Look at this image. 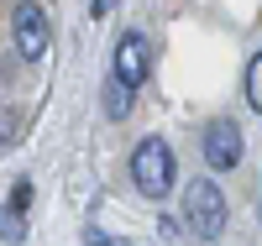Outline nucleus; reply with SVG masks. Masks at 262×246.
<instances>
[{
    "label": "nucleus",
    "mask_w": 262,
    "mask_h": 246,
    "mask_svg": "<svg viewBox=\"0 0 262 246\" xmlns=\"http://www.w3.org/2000/svg\"><path fill=\"white\" fill-rule=\"evenodd\" d=\"M173 173H179V163H173V147L163 137H147L137 152H131V184H137L147 199H163L173 189Z\"/></svg>",
    "instance_id": "1"
},
{
    "label": "nucleus",
    "mask_w": 262,
    "mask_h": 246,
    "mask_svg": "<svg viewBox=\"0 0 262 246\" xmlns=\"http://www.w3.org/2000/svg\"><path fill=\"white\" fill-rule=\"evenodd\" d=\"M147 69H152V48H147V37H142V32H126V37L116 42V74H111V79H121V84L137 89V84L147 79Z\"/></svg>",
    "instance_id": "5"
},
{
    "label": "nucleus",
    "mask_w": 262,
    "mask_h": 246,
    "mask_svg": "<svg viewBox=\"0 0 262 246\" xmlns=\"http://www.w3.org/2000/svg\"><path fill=\"white\" fill-rule=\"evenodd\" d=\"M200 152H205V168L215 173H231L236 163H242V126L236 121H210L205 126V137H200Z\"/></svg>",
    "instance_id": "4"
},
{
    "label": "nucleus",
    "mask_w": 262,
    "mask_h": 246,
    "mask_svg": "<svg viewBox=\"0 0 262 246\" xmlns=\"http://www.w3.org/2000/svg\"><path fill=\"white\" fill-rule=\"evenodd\" d=\"M84 246H126V241H116V236H105V231L90 226V231H84Z\"/></svg>",
    "instance_id": "9"
},
{
    "label": "nucleus",
    "mask_w": 262,
    "mask_h": 246,
    "mask_svg": "<svg viewBox=\"0 0 262 246\" xmlns=\"http://www.w3.org/2000/svg\"><path fill=\"white\" fill-rule=\"evenodd\" d=\"M11 205H16V210H27V205H32V184H16V194H11Z\"/></svg>",
    "instance_id": "10"
},
{
    "label": "nucleus",
    "mask_w": 262,
    "mask_h": 246,
    "mask_svg": "<svg viewBox=\"0 0 262 246\" xmlns=\"http://www.w3.org/2000/svg\"><path fill=\"white\" fill-rule=\"evenodd\" d=\"M11 131H16V116H11V110H0V142H11Z\"/></svg>",
    "instance_id": "11"
},
{
    "label": "nucleus",
    "mask_w": 262,
    "mask_h": 246,
    "mask_svg": "<svg viewBox=\"0 0 262 246\" xmlns=\"http://www.w3.org/2000/svg\"><path fill=\"white\" fill-rule=\"evenodd\" d=\"M0 236H6V241H27V220H21V210H16V205L0 210Z\"/></svg>",
    "instance_id": "8"
},
{
    "label": "nucleus",
    "mask_w": 262,
    "mask_h": 246,
    "mask_svg": "<svg viewBox=\"0 0 262 246\" xmlns=\"http://www.w3.org/2000/svg\"><path fill=\"white\" fill-rule=\"evenodd\" d=\"M131 105H137V89H131V84H121V79L105 84V116H111V121H126Z\"/></svg>",
    "instance_id": "6"
},
{
    "label": "nucleus",
    "mask_w": 262,
    "mask_h": 246,
    "mask_svg": "<svg viewBox=\"0 0 262 246\" xmlns=\"http://www.w3.org/2000/svg\"><path fill=\"white\" fill-rule=\"evenodd\" d=\"M226 194L215 189V178H194V184L184 189V220H189V231L200 236V241H215L226 231Z\"/></svg>",
    "instance_id": "2"
},
{
    "label": "nucleus",
    "mask_w": 262,
    "mask_h": 246,
    "mask_svg": "<svg viewBox=\"0 0 262 246\" xmlns=\"http://www.w3.org/2000/svg\"><path fill=\"white\" fill-rule=\"evenodd\" d=\"M11 32H16V53L27 63H42L48 58V11L37 0H21L16 16H11Z\"/></svg>",
    "instance_id": "3"
},
{
    "label": "nucleus",
    "mask_w": 262,
    "mask_h": 246,
    "mask_svg": "<svg viewBox=\"0 0 262 246\" xmlns=\"http://www.w3.org/2000/svg\"><path fill=\"white\" fill-rule=\"evenodd\" d=\"M242 95H247V105H252V110H262V53L247 63V89H242Z\"/></svg>",
    "instance_id": "7"
}]
</instances>
